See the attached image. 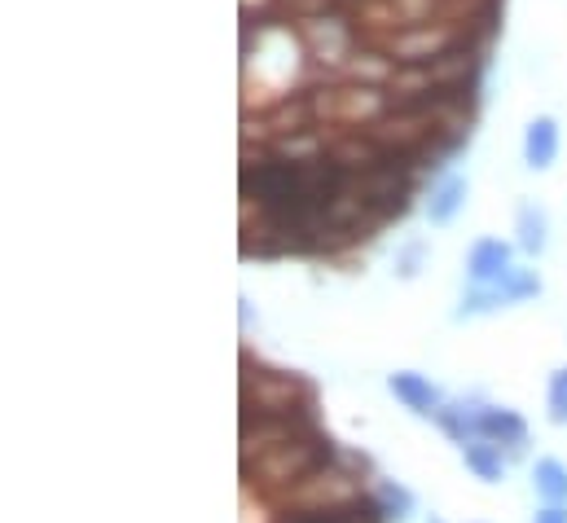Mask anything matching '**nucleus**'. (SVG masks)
Listing matches in <instances>:
<instances>
[{"instance_id":"ddd939ff","label":"nucleus","mask_w":567,"mask_h":523,"mask_svg":"<svg viewBox=\"0 0 567 523\" xmlns=\"http://www.w3.org/2000/svg\"><path fill=\"white\" fill-rule=\"evenodd\" d=\"M550 404H555L559 418H567V370H559V375L550 379Z\"/></svg>"},{"instance_id":"20e7f679","label":"nucleus","mask_w":567,"mask_h":523,"mask_svg":"<svg viewBox=\"0 0 567 523\" xmlns=\"http://www.w3.org/2000/svg\"><path fill=\"white\" fill-rule=\"evenodd\" d=\"M282 523H374V511L365 502H334V506H321V511L286 515Z\"/></svg>"},{"instance_id":"423d86ee","label":"nucleus","mask_w":567,"mask_h":523,"mask_svg":"<svg viewBox=\"0 0 567 523\" xmlns=\"http://www.w3.org/2000/svg\"><path fill=\"white\" fill-rule=\"evenodd\" d=\"M392 392L401 396L410 409H419V413H431L435 409V388L426 383V379H419V375H392Z\"/></svg>"},{"instance_id":"f257e3e1","label":"nucleus","mask_w":567,"mask_h":523,"mask_svg":"<svg viewBox=\"0 0 567 523\" xmlns=\"http://www.w3.org/2000/svg\"><path fill=\"white\" fill-rule=\"evenodd\" d=\"M317 462V449L312 444H282V449H269V458L260 462V475L269 480H299L308 475Z\"/></svg>"},{"instance_id":"f8f14e48","label":"nucleus","mask_w":567,"mask_h":523,"mask_svg":"<svg viewBox=\"0 0 567 523\" xmlns=\"http://www.w3.org/2000/svg\"><path fill=\"white\" fill-rule=\"evenodd\" d=\"M379 498H383L388 520H405V515L414 511V498H410L405 489H396V484H383V489H379Z\"/></svg>"},{"instance_id":"9b49d317","label":"nucleus","mask_w":567,"mask_h":523,"mask_svg":"<svg viewBox=\"0 0 567 523\" xmlns=\"http://www.w3.org/2000/svg\"><path fill=\"white\" fill-rule=\"evenodd\" d=\"M466 466H471L480 480H497V475H502V458H497L488 444H466Z\"/></svg>"},{"instance_id":"1a4fd4ad","label":"nucleus","mask_w":567,"mask_h":523,"mask_svg":"<svg viewBox=\"0 0 567 523\" xmlns=\"http://www.w3.org/2000/svg\"><path fill=\"white\" fill-rule=\"evenodd\" d=\"M295 396H299V383H290V379H260L256 404H260V409H290Z\"/></svg>"},{"instance_id":"7ed1b4c3","label":"nucleus","mask_w":567,"mask_h":523,"mask_svg":"<svg viewBox=\"0 0 567 523\" xmlns=\"http://www.w3.org/2000/svg\"><path fill=\"white\" fill-rule=\"evenodd\" d=\"M511 252H506V243H475V252H471V277L475 281H502L511 268Z\"/></svg>"},{"instance_id":"4468645a","label":"nucleus","mask_w":567,"mask_h":523,"mask_svg":"<svg viewBox=\"0 0 567 523\" xmlns=\"http://www.w3.org/2000/svg\"><path fill=\"white\" fill-rule=\"evenodd\" d=\"M537 523H567V511L559 506V502H555L550 511H542V515H537Z\"/></svg>"},{"instance_id":"f03ea898","label":"nucleus","mask_w":567,"mask_h":523,"mask_svg":"<svg viewBox=\"0 0 567 523\" xmlns=\"http://www.w3.org/2000/svg\"><path fill=\"white\" fill-rule=\"evenodd\" d=\"M555 154H559V124L542 115V120H533L528 132H524V158H528V167L546 172L555 163Z\"/></svg>"},{"instance_id":"9d476101","label":"nucleus","mask_w":567,"mask_h":523,"mask_svg":"<svg viewBox=\"0 0 567 523\" xmlns=\"http://www.w3.org/2000/svg\"><path fill=\"white\" fill-rule=\"evenodd\" d=\"M480 431L484 435H506V440H524V422L511 409H488L480 413Z\"/></svg>"},{"instance_id":"0eeeda50","label":"nucleus","mask_w":567,"mask_h":523,"mask_svg":"<svg viewBox=\"0 0 567 523\" xmlns=\"http://www.w3.org/2000/svg\"><path fill=\"white\" fill-rule=\"evenodd\" d=\"M537 493H542L546 502H567V466L564 462H555V458L537 462Z\"/></svg>"},{"instance_id":"39448f33","label":"nucleus","mask_w":567,"mask_h":523,"mask_svg":"<svg viewBox=\"0 0 567 523\" xmlns=\"http://www.w3.org/2000/svg\"><path fill=\"white\" fill-rule=\"evenodd\" d=\"M466 203V181H444L435 194H431V207H426V216H431V225H449L453 216H457V207Z\"/></svg>"},{"instance_id":"6e6552de","label":"nucleus","mask_w":567,"mask_h":523,"mask_svg":"<svg viewBox=\"0 0 567 523\" xmlns=\"http://www.w3.org/2000/svg\"><path fill=\"white\" fill-rule=\"evenodd\" d=\"M519 243H524V252H542L546 247V212H537L533 203L519 207Z\"/></svg>"}]
</instances>
